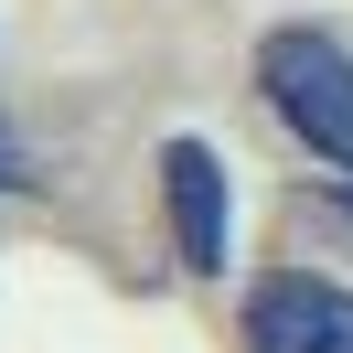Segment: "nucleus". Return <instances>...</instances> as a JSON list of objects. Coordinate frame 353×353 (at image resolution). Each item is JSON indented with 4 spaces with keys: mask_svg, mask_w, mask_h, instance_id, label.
<instances>
[{
    "mask_svg": "<svg viewBox=\"0 0 353 353\" xmlns=\"http://www.w3.org/2000/svg\"><path fill=\"white\" fill-rule=\"evenodd\" d=\"M257 97L279 108V129L300 139L310 161L353 172V43L321 22H279L257 32Z\"/></svg>",
    "mask_w": 353,
    "mask_h": 353,
    "instance_id": "f257e3e1",
    "label": "nucleus"
},
{
    "mask_svg": "<svg viewBox=\"0 0 353 353\" xmlns=\"http://www.w3.org/2000/svg\"><path fill=\"white\" fill-rule=\"evenodd\" d=\"M161 203H172V246L193 279H225L236 257V182H225V150L214 139H161Z\"/></svg>",
    "mask_w": 353,
    "mask_h": 353,
    "instance_id": "f03ea898",
    "label": "nucleus"
},
{
    "mask_svg": "<svg viewBox=\"0 0 353 353\" xmlns=\"http://www.w3.org/2000/svg\"><path fill=\"white\" fill-rule=\"evenodd\" d=\"M246 353H353V289L310 268H268L246 289Z\"/></svg>",
    "mask_w": 353,
    "mask_h": 353,
    "instance_id": "7ed1b4c3",
    "label": "nucleus"
},
{
    "mask_svg": "<svg viewBox=\"0 0 353 353\" xmlns=\"http://www.w3.org/2000/svg\"><path fill=\"white\" fill-rule=\"evenodd\" d=\"M11 172H22V129H11V108H0V193H11Z\"/></svg>",
    "mask_w": 353,
    "mask_h": 353,
    "instance_id": "20e7f679",
    "label": "nucleus"
},
{
    "mask_svg": "<svg viewBox=\"0 0 353 353\" xmlns=\"http://www.w3.org/2000/svg\"><path fill=\"white\" fill-rule=\"evenodd\" d=\"M321 214H343V225H353V172H332V182H321Z\"/></svg>",
    "mask_w": 353,
    "mask_h": 353,
    "instance_id": "39448f33",
    "label": "nucleus"
}]
</instances>
